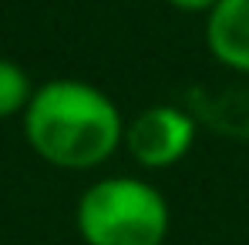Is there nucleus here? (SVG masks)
<instances>
[{
  "label": "nucleus",
  "instance_id": "nucleus-6",
  "mask_svg": "<svg viewBox=\"0 0 249 245\" xmlns=\"http://www.w3.org/2000/svg\"><path fill=\"white\" fill-rule=\"evenodd\" d=\"M168 7H175V10H182V14H209L219 0H165Z\"/></svg>",
  "mask_w": 249,
  "mask_h": 245
},
{
  "label": "nucleus",
  "instance_id": "nucleus-5",
  "mask_svg": "<svg viewBox=\"0 0 249 245\" xmlns=\"http://www.w3.org/2000/svg\"><path fill=\"white\" fill-rule=\"evenodd\" d=\"M31 98H34V81H31V74H27L20 64L0 57V121L24 114L27 104H31Z\"/></svg>",
  "mask_w": 249,
  "mask_h": 245
},
{
  "label": "nucleus",
  "instance_id": "nucleus-1",
  "mask_svg": "<svg viewBox=\"0 0 249 245\" xmlns=\"http://www.w3.org/2000/svg\"><path fill=\"white\" fill-rule=\"evenodd\" d=\"M20 121L31 151L64 171H91L124 141L122 108L98 84L81 78H51L37 84Z\"/></svg>",
  "mask_w": 249,
  "mask_h": 245
},
{
  "label": "nucleus",
  "instance_id": "nucleus-4",
  "mask_svg": "<svg viewBox=\"0 0 249 245\" xmlns=\"http://www.w3.org/2000/svg\"><path fill=\"white\" fill-rule=\"evenodd\" d=\"M202 37L219 67L249 78V0H219L206 14Z\"/></svg>",
  "mask_w": 249,
  "mask_h": 245
},
{
  "label": "nucleus",
  "instance_id": "nucleus-2",
  "mask_svg": "<svg viewBox=\"0 0 249 245\" xmlns=\"http://www.w3.org/2000/svg\"><path fill=\"white\" fill-rule=\"evenodd\" d=\"M74 225L84 245H165L172 208L148 178L108 175L84 188Z\"/></svg>",
  "mask_w": 249,
  "mask_h": 245
},
{
  "label": "nucleus",
  "instance_id": "nucleus-3",
  "mask_svg": "<svg viewBox=\"0 0 249 245\" xmlns=\"http://www.w3.org/2000/svg\"><path fill=\"white\" fill-rule=\"evenodd\" d=\"M199 124L196 114L178 104H148L131 121H124L122 148L131 155V162L145 171H165L178 164L196 145Z\"/></svg>",
  "mask_w": 249,
  "mask_h": 245
}]
</instances>
